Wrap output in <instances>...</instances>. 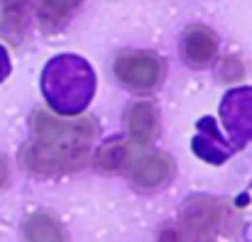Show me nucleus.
Wrapping results in <instances>:
<instances>
[{
  "mask_svg": "<svg viewBox=\"0 0 252 242\" xmlns=\"http://www.w3.org/2000/svg\"><path fill=\"white\" fill-rule=\"evenodd\" d=\"M37 142L22 150V161L37 174H62L81 169L88 159V147L95 137V125L91 118L62 120L49 110L34 113Z\"/></svg>",
  "mask_w": 252,
  "mask_h": 242,
  "instance_id": "1",
  "label": "nucleus"
},
{
  "mask_svg": "<svg viewBox=\"0 0 252 242\" xmlns=\"http://www.w3.org/2000/svg\"><path fill=\"white\" fill-rule=\"evenodd\" d=\"M93 71L79 57H59L44 69V95L59 113H79L93 95Z\"/></svg>",
  "mask_w": 252,
  "mask_h": 242,
  "instance_id": "2",
  "label": "nucleus"
},
{
  "mask_svg": "<svg viewBox=\"0 0 252 242\" xmlns=\"http://www.w3.org/2000/svg\"><path fill=\"white\" fill-rule=\"evenodd\" d=\"M115 76L132 91H152L162 79V59L152 52H125L115 59Z\"/></svg>",
  "mask_w": 252,
  "mask_h": 242,
  "instance_id": "3",
  "label": "nucleus"
},
{
  "mask_svg": "<svg viewBox=\"0 0 252 242\" xmlns=\"http://www.w3.org/2000/svg\"><path fill=\"white\" fill-rule=\"evenodd\" d=\"M225 215L228 211L223 208V203L213 198H196L184 211V225L186 233L193 235V240H206L223 228Z\"/></svg>",
  "mask_w": 252,
  "mask_h": 242,
  "instance_id": "4",
  "label": "nucleus"
},
{
  "mask_svg": "<svg viewBox=\"0 0 252 242\" xmlns=\"http://www.w3.org/2000/svg\"><path fill=\"white\" fill-rule=\"evenodd\" d=\"M225 125L233 137L240 142L252 140V88H238L230 95H225V103L220 108Z\"/></svg>",
  "mask_w": 252,
  "mask_h": 242,
  "instance_id": "5",
  "label": "nucleus"
},
{
  "mask_svg": "<svg viewBox=\"0 0 252 242\" xmlns=\"http://www.w3.org/2000/svg\"><path fill=\"white\" fill-rule=\"evenodd\" d=\"M218 54V39L206 27H191L184 34V57L193 66H208Z\"/></svg>",
  "mask_w": 252,
  "mask_h": 242,
  "instance_id": "6",
  "label": "nucleus"
},
{
  "mask_svg": "<svg viewBox=\"0 0 252 242\" xmlns=\"http://www.w3.org/2000/svg\"><path fill=\"white\" fill-rule=\"evenodd\" d=\"M157 127H159V118L152 103H135L127 110V130L135 145H147L157 135Z\"/></svg>",
  "mask_w": 252,
  "mask_h": 242,
  "instance_id": "7",
  "label": "nucleus"
},
{
  "mask_svg": "<svg viewBox=\"0 0 252 242\" xmlns=\"http://www.w3.org/2000/svg\"><path fill=\"white\" fill-rule=\"evenodd\" d=\"M171 169H174L171 157H167V154H150V157H142L135 164L132 181L140 188H157L169 179Z\"/></svg>",
  "mask_w": 252,
  "mask_h": 242,
  "instance_id": "8",
  "label": "nucleus"
},
{
  "mask_svg": "<svg viewBox=\"0 0 252 242\" xmlns=\"http://www.w3.org/2000/svg\"><path fill=\"white\" fill-rule=\"evenodd\" d=\"M25 238L34 242H44V240H64V230L59 228V223L44 213H34L27 218L25 223Z\"/></svg>",
  "mask_w": 252,
  "mask_h": 242,
  "instance_id": "9",
  "label": "nucleus"
},
{
  "mask_svg": "<svg viewBox=\"0 0 252 242\" xmlns=\"http://www.w3.org/2000/svg\"><path fill=\"white\" fill-rule=\"evenodd\" d=\"M76 5H79V0H42L39 15H42L44 22H59V20L66 17Z\"/></svg>",
  "mask_w": 252,
  "mask_h": 242,
  "instance_id": "10",
  "label": "nucleus"
},
{
  "mask_svg": "<svg viewBox=\"0 0 252 242\" xmlns=\"http://www.w3.org/2000/svg\"><path fill=\"white\" fill-rule=\"evenodd\" d=\"M130 154H132V152H127L125 145H108V147L100 150L98 164H100L103 169H120L125 161L130 159Z\"/></svg>",
  "mask_w": 252,
  "mask_h": 242,
  "instance_id": "11",
  "label": "nucleus"
},
{
  "mask_svg": "<svg viewBox=\"0 0 252 242\" xmlns=\"http://www.w3.org/2000/svg\"><path fill=\"white\" fill-rule=\"evenodd\" d=\"M10 74V59H7V52L0 47V81Z\"/></svg>",
  "mask_w": 252,
  "mask_h": 242,
  "instance_id": "12",
  "label": "nucleus"
},
{
  "mask_svg": "<svg viewBox=\"0 0 252 242\" xmlns=\"http://www.w3.org/2000/svg\"><path fill=\"white\" fill-rule=\"evenodd\" d=\"M5 181H7V164L5 159H0V188L5 186Z\"/></svg>",
  "mask_w": 252,
  "mask_h": 242,
  "instance_id": "13",
  "label": "nucleus"
},
{
  "mask_svg": "<svg viewBox=\"0 0 252 242\" xmlns=\"http://www.w3.org/2000/svg\"><path fill=\"white\" fill-rule=\"evenodd\" d=\"M5 2H15V0H5Z\"/></svg>",
  "mask_w": 252,
  "mask_h": 242,
  "instance_id": "14",
  "label": "nucleus"
}]
</instances>
